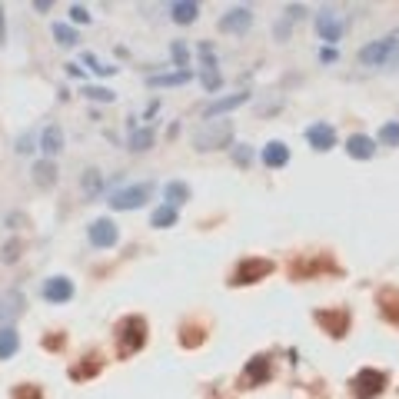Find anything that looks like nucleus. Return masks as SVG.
<instances>
[{"instance_id": "obj_37", "label": "nucleus", "mask_w": 399, "mask_h": 399, "mask_svg": "<svg viewBox=\"0 0 399 399\" xmlns=\"http://www.w3.org/2000/svg\"><path fill=\"white\" fill-rule=\"evenodd\" d=\"M84 186H86V193H90V190L97 193V190H100V176H97V170H86V180H84Z\"/></svg>"}, {"instance_id": "obj_36", "label": "nucleus", "mask_w": 399, "mask_h": 399, "mask_svg": "<svg viewBox=\"0 0 399 399\" xmlns=\"http://www.w3.org/2000/svg\"><path fill=\"white\" fill-rule=\"evenodd\" d=\"M170 57L176 60V67H186V43H184V40H173Z\"/></svg>"}, {"instance_id": "obj_24", "label": "nucleus", "mask_w": 399, "mask_h": 399, "mask_svg": "<svg viewBox=\"0 0 399 399\" xmlns=\"http://www.w3.org/2000/svg\"><path fill=\"white\" fill-rule=\"evenodd\" d=\"M196 13H200V4H193V0H176V4H170V17L176 23H193Z\"/></svg>"}, {"instance_id": "obj_19", "label": "nucleus", "mask_w": 399, "mask_h": 399, "mask_svg": "<svg viewBox=\"0 0 399 399\" xmlns=\"http://www.w3.org/2000/svg\"><path fill=\"white\" fill-rule=\"evenodd\" d=\"M263 163L270 167V170H280V167H286L290 163V147L283 140H273L263 147Z\"/></svg>"}, {"instance_id": "obj_9", "label": "nucleus", "mask_w": 399, "mask_h": 399, "mask_svg": "<svg viewBox=\"0 0 399 399\" xmlns=\"http://www.w3.org/2000/svg\"><path fill=\"white\" fill-rule=\"evenodd\" d=\"M150 193H153V184L123 186V190H117V193L110 196V206H113V210H137V206H143L150 200Z\"/></svg>"}, {"instance_id": "obj_26", "label": "nucleus", "mask_w": 399, "mask_h": 399, "mask_svg": "<svg viewBox=\"0 0 399 399\" xmlns=\"http://www.w3.org/2000/svg\"><path fill=\"white\" fill-rule=\"evenodd\" d=\"M176 220H180V213H176V206L163 203V206H157V210H153V216H150V227H157V230H167V227H173Z\"/></svg>"}, {"instance_id": "obj_7", "label": "nucleus", "mask_w": 399, "mask_h": 399, "mask_svg": "<svg viewBox=\"0 0 399 399\" xmlns=\"http://www.w3.org/2000/svg\"><path fill=\"white\" fill-rule=\"evenodd\" d=\"M270 379H273V359L266 356V353H259V356H253L247 366H243L237 386L240 389H257V386H266Z\"/></svg>"}, {"instance_id": "obj_2", "label": "nucleus", "mask_w": 399, "mask_h": 399, "mask_svg": "<svg viewBox=\"0 0 399 399\" xmlns=\"http://www.w3.org/2000/svg\"><path fill=\"white\" fill-rule=\"evenodd\" d=\"M316 276H343V266L336 263L333 253H296L290 259V280H316Z\"/></svg>"}, {"instance_id": "obj_5", "label": "nucleus", "mask_w": 399, "mask_h": 399, "mask_svg": "<svg viewBox=\"0 0 399 399\" xmlns=\"http://www.w3.org/2000/svg\"><path fill=\"white\" fill-rule=\"evenodd\" d=\"M230 137H233V123L230 120H220V123H203V127L193 133V143H196V150H223L230 143Z\"/></svg>"}, {"instance_id": "obj_21", "label": "nucleus", "mask_w": 399, "mask_h": 399, "mask_svg": "<svg viewBox=\"0 0 399 399\" xmlns=\"http://www.w3.org/2000/svg\"><path fill=\"white\" fill-rule=\"evenodd\" d=\"M40 150L47 153V157H57V153L64 150V130L57 127V123H50V127L40 133Z\"/></svg>"}, {"instance_id": "obj_12", "label": "nucleus", "mask_w": 399, "mask_h": 399, "mask_svg": "<svg viewBox=\"0 0 399 399\" xmlns=\"http://www.w3.org/2000/svg\"><path fill=\"white\" fill-rule=\"evenodd\" d=\"M100 369H103V356L94 349V353H84V356H80V363H74V366H70V379H74V383H86V379L100 376Z\"/></svg>"}, {"instance_id": "obj_41", "label": "nucleus", "mask_w": 399, "mask_h": 399, "mask_svg": "<svg viewBox=\"0 0 399 399\" xmlns=\"http://www.w3.org/2000/svg\"><path fill=\"white\" fill-rule=\"evenodd\" d=\"M336 57H339V54H336V47H326L323 54H320V60H323V64H333Z\"/></svg>"}, {"instance_id": "obj_30", "label": "nucleus", "mask_w": 399, "mask_h": 399, "mask_svg": "<svg viewBox=\"0 0 399 399\" xmlns=\"http://www.w3.org/2000/svg\"><path fill=\"white\" fill-rule=\"evenodd\" d=\"M379 143H386V147H399V123L396 120H386V123L379 127Z\"/></svg>"}, {"instance_id": "obj_39", "label": "nucleus", "mask_w": 399, "mask_h": 399, "mask_svg": "<svg viewBox=\"0 0 399 399\" xmlns=\"http://www.w3.org/2000/svg\"><path fill=\"white\" fill-rule=\"evenodd\" d=\"M233 157H237V163H240V167H247V163H249V157H253V153H249V147H243V143H240L237 150H233Z\"/></svg>"}, {"instance_id": "obj_8", "label": "nucleus", "mask_w": 399, "mask_h": 399, "mask_svg": "<svg viewBox=\"0 0 399 399\" xmlns=\"http://www.w3.org/2000/svg\"><path fill=\"white\" fill-rule=\"evenodd\" d=\"M316 326H323L326 336H333V339H343L349 333V323H353V316L346 306H333V310H316L313 313Z\"/></svg>"}, {"instance_id": "obj_14", "label": "nucleus", "mask_w": 399, "mask_h": 399, "mask_svg": "<svg viewBox=\"0 0 399 399\" xmlns=\"http://www.w3.org/2000/svg\"><path fill=\"white\" fill-rule=\"evenodd\" d=\"M316 33H320L323 40H330V43L339 40V37H343V21H339V13L330 11V7L316 13Z\"/></svg>"}, {"instance_id": "obj_35", "label": "nucleus", "mask_w": 399, "mask_h": 399, "mask_svg": "<svg viewBox=\"0 0 399 399\" xmlns=\"http://www.w3.org/2000/svg\"><path fill=\"white\" fill-rule=\"evenodd\" d=\"M84 94L90 100H100V103H110V100H113V90H107V86H86Z\"/></svg>"}, {"instance_id": "obj_31", "label": "nucleus", "mask_w": 399, "mask_h": 399, "mask_svg": "<svg viewBox=\"0 0 399 399\" xmlns=\"http://www.w3.org/2000/svg\"><path fill=\"white\" fill-rule=\"evenodd\" d=\"M11 399H43V389L37 383H21L11 389Z\"/></svg>"}, {"instance_id": "obj_10", "label": "nucleus", "mask_w": 399, "mask_h": 399, "mask_svg": "<svg viewBox=\"0 0 399 399\" xmlns=\"http://www.w3.org/2000/svg\"><path fill=\"white\" fill-rule=\"evenodd\" d=\"M86 237H90V243H94L97 249H110L120 240V230L113 227V220H107V216H103V220H94V223H90Z\"/></svg>"}, {"instance_id": "obj_27", "label": "nucleus", "mask_w": 399, "mask_h": 399, "mask_svg": "<svg viewBox=\"0 0 399 399\" xmlns=\"http://www.w3.org/2000/svg\"><path fill=\"white\" fill-rule=\"evenodd\" d=\"M163 196H167V203L170 206H180L190 200V186L184 184V180H170V184L163 186Z\"/></svg>"}, {"instance_id": "obj_18", "label": "nucleus", "mask_w": 399, "mask_h": 399, "mask_svg": "<svg viewBox=\"0 0 399 399\" xmlns=\"http://www.w3.org/2000/svg\"><path fill=\"white\" fill-rule=\"evenodd\" d=\"M206 343V326L196 323V320H186L184 326H180V346L184 349H196V346Z\"/></svg>"}, {"instance_id": "obj_16", "label": "nucleus", "mask_w": 399, "mask_h": 399, "mask_svg": "<svg viewBox=\"0 0 399 399\" xmlns=\"http://www.w3.org/2000/svg\"><path fill=\"white\" fill-rule=\"evenodd\" d=\"M40 296L47 303H67L70 296H74V283L67 280V276H50V280L43 283Z\"/></svg>"}, {"instance_id": "obj_23", "label": "nucleus", "mask_w": 399, "mask_h": 399, "mask_svg": "<svg viewBox=\"0 0 399 399\" xmlns=\"http://www.w3.org/2000/svg\"><path fill=\"white\" fill-rule=\"evenodd\" d=\"M249 100V94H233V97H220V100H213L210 107L203 110V117L210 120V117H216V113H230V110H237V107H243Z\"/></svg>"}, {"instance_id": "obj_17", "label": "nucleus", "mask_w": 399, "mask_h": 399, "mask_svg": "<svg viewBox=\"0 0 399 399\" xmlns=\"http://www.w3.org/2000/svg\"><path fill=\"white\" fill-rule=\"evenodd\" d=\"M200 60H203V86L206 90H220V70H216V54L210 43H200Z\"/></svg>"}, {"instance_id": "obj_3", "label": "nucleus", "mask_w": 399, "mask_h": 399, "mask_svg": "<svg viewBox=\"0 0 399 399\" xmlns=\"http://www.w3.org/2000/svg\"><path fill=\"white\" fill-rule=\"evenodd\" d=\"M276 270V263L266 257H243L233 266V273H230V286H249V283H259V280H266L270 273Z\"/></svg>"}, {"instance_id": "obj_25", "label": "nucleus", "mask_w": 399, "mask_h": 399, "mask_svg": "<svg viewBox=\"0 0 399 399\" xmlns=\"http://www.w3.org/2000/svg\"><path fill=\"white\" fill-rule=\"evenodd\" d=\"M17 349H21L17 330H13V326H4V330H0V359H11Z\"/></svg>"}, {"instance_id": "obj_34", "label": "nucleus", "mask_w": 399, "mask_h": 399, "mask_svg": "<svg viewBox=\"0 0 399 399\" xmlns=\"http://www.w3.org/2000/svg\"><path fill=\"white\" fill-rule=\"evenodd\" d=\"M67 346V333H60V330H54V333L43 339V349H50V353H57V349H64Z\"/></svg>"}, {"instance_id": "obj_38", "label": "nucleus", "mask_w": 399, "mask_h": 399, "mask_svg": "<svg viewBox=\"0 0 399 399\" xmlns=\"http://www.w3.org/2000/svg\"><path fill=\"white\" fill-rule=\"evenodd\" d=\"M70 17H74L77 23H86V21H90V13H86V7H80V4H74V7H70Z\"/></svg>"}, {"instance_id": "obj_6", "label": "nucleus", "mask_w": 399, "mask_h": 399, "mask_svg": "<svg viewBox=\"0 0 399 399\" xmlns=\"http://www.w3.org/2000/svg\"><path fill=\"white\" fill-rule=\"evenodd\" d=\"M399 47V30L386 33V37H379V40L366 43V47H359V64L363 67H383L389 57L396 54Z\"/></svg>"}, {"instance_id": "obj_22", "label": "nucleus", "mask_w": 399, "mask_h": 399, "mask_svg": "<svg viewBox=\"0 0 399 399\" xmlns=\"http://www.w3.org/2000/svg\"><path fill=\"white\" fill-rule=\"evenodd\" d=\"M23 313V296L21 293H4L0 296V323H11Z\"/></svg>"}, {"instance_id": "obj_13", "label": "nucleus", "mask_w": 399, "mask_h": 399, "mask_svg": "<svg viewBox=\"0 0 399 399\" xmlns=\"http://www.w3.org/2000/svg\"><path fill=\"white\" fill-rule=\"evenodd\" d=\"M376 306H379V316L386 320V323L399 326V290L396 286H383L376 293Z\"/></svg>"}, {"instance_id": "obj_20", "label": "nucleus", "mask_w": 399, "mask_h": 399, "mask_svg": "<svg viewBox=\"0 0 399 399\" xmlns=\"http://www.w3.org/2000/svg\"><path fill=\"white\" fill-rule=\"evenodd\" d=\"M346 153H349L353 160H369V157L376 153V143L369 140V137H363V133H353V137L346 140Z\"/></svg>"}, {"instance_id": "obj_32", "label": "nucleus", "mask_w": 399, "mask_h": 399, "mask_svg": "<svg viewBox=\"0 0 399 399\" xmlns=\"http://www.w3.org/2000/svg\"><path fill=\"white\" fill-rule=\"evenodd\" d=\"M150 143H153V130H137L130 137V150H150Z\"/></svg>"}, {"instance_id": "obj_28", "label": "nucleus", "mask_w": 399, "mask_h": 399, "mask_svg": "<svg viewBox=\"0 0 399 399\" xmlns=\"http://www.w3.org/2000/svg\"><path fill=\"white\" fill-rule=\"evenodd\" d=\"M33 180H37V186H43V190H50V186L57 184V167L50 160H43L33 167Z\"/></svg>"}, {"instance_id": "obj_4", "label": "nucleus", "mask_w": 399, "mask_h": 399, "mask_svg": "<svg viewBox=\"0 0 399 399\" xmlns=\"http://www.w3.org/2000/svg\"><path fill=\"white\" fill-rule=\"evenodd\" d=\"M389 386V373L386 369H359L356 376L349 379V393H353V399H376L383 389Z\"/></svg>"}, {"instance_id": "obj_11", "label": "nucleus", "mask_w": 399, "mask_h": 399, "mask_svg": "<svg viewBox=\"0 0 399 399\" xmlns=\"http://www.w3.org/2000/svg\"><path fill=\"white\" fill-rule=\"evenodd\" d=\"M306 140H310V147L313 150H320V153H326V150H333L336 147V130H333V123H310L306 127Z\"/></svg>"}, {"instance_id": "obj_29", "label": "nucleus", "mask_w": 399, "mask_h": 399, "mask_svg": "<svg viewBox=\"0 0 399 399\" xmlns=\"http://www.w3.org/2000/svg\"><path fill=\"white\" fill-rule=\"evenodd\" d=\"M186 80H190L186 70H180V74H157L150 77V86H184Z\"/></svg>"}, {"instance_id": "obj_15", "label": "nucleus", "mask_w": 399, "mask_h": 399, "mask_svg": "<svg viewBox=\"0 0 399 399\" xmlns=\"http://www.w3.org/2000/svg\"><path fill=\"white\" fill-rule=\"evenodd\" d=\"M253 27V11L249 7H233L227 17H220V30L227 33H247Z\"/></svg>"}, {"instance_id": "obj_1", "label": "nucleus", "mask_w": 399, "mask_h": 399, "mask_svg": "<svg viewBox=\"0 0 399 399\" xmlns=\"http://www.w3.org/2000/svg\"><path fill=\"white\" fill-rule=\"evenodd\" d=\"M113 339H117V359L137 356L147 346V339H150V323L140 313H130L113 326Z\"/></svg>"}, {"instance_id": "obj_40", "label": "nucleus", "mask_w": 399, "mask_h": 399, "mask_svg": "<svg viewBox=\"0 0 399 399\" xmlns=\"http://www.w3.org/2000/svg\"><path fill=\"white\" fill-rule=\"evenodd\" d=\"M17 249H21V243H7V249H4V259H7V263H11V259H17V257H21Z\"/></svg>"}, {"instance_id": "obj_33", "label": "nucleus", "mask_w": 399, "mask_h": 399, "mask_svg": "<svg viewBox=\"0 0 399 399\" xmlns=\"http://www.w3.org/2000/svg\"><path fill=\"white\" fill-rule=\"evenodd\" d=\"M54 37L60 43H67V47H70V43H77V30H74V27H67V23H54Z\"/></svg>"}]
</instances>
